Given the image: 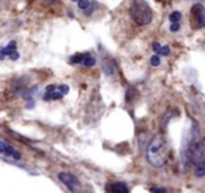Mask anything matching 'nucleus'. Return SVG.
Wrapping results in <instances>:
<instances>
[{"instance_id": "7ed1b4c3", "label": "nucleus", "mask_w": 205, "mask_h": 193, "mask_svg": "<svg viewBox=\"0 0 205 193\" xmlns=\"http://www.w3.org/2000/svg\"><path fill=\"white\" fill-rule=\"evenodd\" d=\"M190 23L194 30H199L205 27V7L197 3L190 10Z\"/></svg>"}, {"instance_id": "4468645a", "label": "nucleus", "mask_w": 205, "mask_h": 193, "mask_svg": "<svg viewBox=\"0 0 205 193\" xmlns=\"http://www.w3.org/2000/svg\"><path fill=\"white\" fill-rule=\"evenodd\" d=\"M96 7H97V3H90L89 7L84 10V14H86V16H90V14L94 11V9H96Z\"/></svg>"}, {"instance_id": "0eeeda50", "label": "nucleus", "mask_w": 205, "mask_h": 193, "mask_svg": "<svg viewBox=\"0 0 205 193\" xmlns=\"http://www.w3.org/2000/svg\"><path fill=\"white\" fill-rule=\"evenodd\" d=\"M0 154L2 155H6L9 158H13V159L18 161L21 159V152L20 151H17L16 148L10 145V144H7L6 141H2L0 140Z\"/></svg>"}, {"instance_id": "a211bd4d", "label": "nucleus", "mask_w": 205, "mask_h": 193, "mask_svg": "<svg viewBox=\"0 0 205 193\" xmlns=\"http://www.w3.org/2000/svg\"><path fill=\"white\" fill-rule=\"evenodd\" d=\"M72 2H79V0H72Z\"/></svg>"}, {"instance_id": "9d476101", "label": "nucleus", "mask_w": 205, "mask_h": 193, "mask_svg": "<svg viewBox=\"0 0 205 193\" xmlns=\"http://www.w3.org/2000/svg\"><path fill=\"white\" fill-rule=\"evenodd\" d=\"M169 20H170V23H180V20H181V13H180V11H172L169 16Z\"/></svg>"}, {"instance_id": "423d86ee", "label": "nucleus", "mask_w": 205, "mask_h": 193, "mask_svg": "<svg viewBox=\"0 0 205 193\" xmlns=\"http://www.w3.org/2000/svg\"><path fill=\"white\" fill-rule=\"evenodd\" d=\"M6 57H9L11 61H17L20 58V54L17 51V42L16 41H10L9 45L0 48V61L6 59Z\"/></svg>"}, {"instance_id": "9b49d317", "label": "nucleus", "mask_w": 205, "mask_h": 193, "mask_svg": "<svg viewBox=\"0 0 205 193\" xmlns=\"http://www.w3.org/2000/svg\"><path fill=\"white\" fill-rule=\"evenodd\" d=\"M170 54V47L169 45H164V47H160V50L157 51V55H169Z\"/></svg>"}, {"instance_id": "39448f33", "label": "nucleus", "mask_w": 205, "mask_h": 193, "mask_svg": "<svg viewBox=\"0 0 205 193\" xmlns=\"http://www.w3.org/2000/svg\"><path fill=\"white\" fill-rule=\"evenodd\" d=\"M70 63L75 65H82V66H94L96 65V58L93 57L90 52H83V54H75L73 57H70Z\"/></svg>"}, {"instance_id": "6e6552de", "label": "nucleus", "mask_w": 205, "mask_h": 193, "mask_svg": "<svg viewBox=\"0 0 205 193\" xmlns=\"http://www.w3.org/2000/svg\"><path fill=\"white\" fill-rule=\"evenodd\" d=\"M63 96H65V94H63L62 92L58 89V85H48V86H46V89H45V93H44L42 99L45 100V102H52V100L62 99Z\"/></svg>"}, {"instance_id": "f257e3e1", "label": "nucleus", "mask_w": 205, "mask_h": 193, "mask_svg": "<svg viewBox=\"0 0 205 193\" xmlns=\"http://www.w3.org/2000/svg\"><path fill=\"white\" fill-rule=\"evenodd\" d=\"M170 157L169 144L163 135H156L149 143L146 151V159L155 168H162Z\"/></svg>"}, {"instance_id": "f8f14e48", "label": "nucleus", "mask_w": 205, "mask_h": 193, "mask_svg": "<svg viewBox=\"0 0 205 193\" xmlns=\"http://www.w3.org/2000/svg\"><path fill=\"white\" fill-rule=\"evenodd\" d=\"M150 63H152L153 66H159L160 65V55H157V54L153 55V57L150 58Z\"/></svg>"}, {"instance_id": "6ab92c4d", "label": "nucleus", "mask_w": 205, "mask_h": 193, "mask_svg": "<svg viewBox=\"0 0 205 193\" xmlns=\"http://www.w3.org/2000/svg\"><path fill=\"white\" fill-rule=\"evenodd\" d=\"M49 2H51V0H49Z\"/></svg>"}, {"instance_id": "dca6fc26", "label": "nucleus", "mask_w": 205, "mask_h": 193, "mask_svg": "<svg viewBox=\"0 0 205 193\" xmlns=\"http://www.w3.org/2000/svg\"><path fill=\"white\" fill-rule=\"evenodd\" d=\"M180 30V23H172L170 24V31L172 33H177Z\"/></svg>"}, {"instance_id": "20e7f679", "label": "nucleus", "mask_w": 205, "mask_h": 193, "mask_svg": "<svg viewBox=\"0 0 205 193\" xmlns=\"http://www.w3.org/2000/svg\"><path fill=\"white\" fill-rule=\"evenodd\" d=\"M58 178H59L60 182H62L72 193H83L82 182H80L75 175H72V173H69V172H60V173H58Z\"/></svg>"}, {"instance_id": "1a4fd4ad", "label": "nucleus", "mask_w": 205, "mask_h": 193, "mask_svg": "<svg viewBox=\"0 0 205 193\" xmlns=\"http://www.w3.org/2000/svg\"><path fill=\"white\" fill-rule=\"evenodd\" d=\"M106 193H129V187L125 182H111L107 185Z\"/></svg>"}, {"instance_id": "2eb2a0df", "label": "nucleus", "mask_w": 205, "mask_h": 193, "mask_svg": "<svg viewBox=\"0 0 205 193\" xmlns=\"http://www.w3.org/2000/svg\"><path fill=\"white\" fill-rule=\"evenodd\" d=\"M150 192L152 193H166V189L164 187H159V186H153V187H150Z\"/></svg>"}, {"instance_id": "f3484780", "label": "nucleus", "mask_w": 205, "mask_h": 193, "mask_svg": "<svg viewBox=\"0 0 205 193\" xmlns=\"http://www.w3.org/2000/svg\"><path fill=\"white\" fill-rule=\"evenodd\" d=\"M160 47H162V45H160L159 42H153V51H155L156 54H157V51L160 50Z\"/></svg>"}, {"instance_id": "ddd939ff", "label": "nucleus", "mask_w": 205, "mask_h": 193, "mask_svg": "<svg viewBox=\"0 0 205 193\" xmlns=\"http://www.w3.org/2000/svg\"><path fill=\"white\" fill-rule=\"evenodd\" d=\"M77 4H79V9H82V10L84 11L87 7H89L90 2H89V0H79V2H77Z\"/></svg>"}, {"instance_id": "f03ea898", "label": "nucleus", "mask_w": 205, "mask_h": 193, "mask_svg": "<svg viewBox=\"0 0 205 193\" xmlns=\"http://www.w3.org/2000/svg\"><path fill=\"white\" fill-rule=\"evenodd\" d=\"M129 16L141 27L148 26L153 20V11L145 0H132L129 6Z\"/></svg>"}]
</instances>
